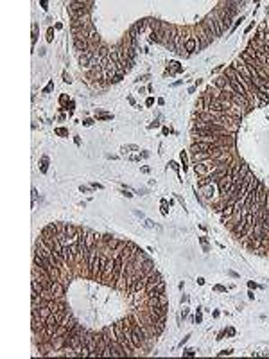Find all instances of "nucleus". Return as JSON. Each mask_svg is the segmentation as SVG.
Here are the masks:
<instances>
[{"mask_svg": "<svg viewBox=\"0 0 269 359\" xmlns=\"http://www.w3.org/2000/svg\"><path fill=\"white\" fill-rule=\"evenodd\" d=\"M196 322H197V323H201V322H203V316L199 314V312H197V316H196Z\"/></svg>", "mask_w": 269, "mask_h": 359, "instance_id": "26", "label": "nucleus"}, {"mask_svg": "<svg viewBox=\"0 0 269 359\" xmlns=\"http://www.w3.org/2000/svg\"><path fill=\"white\" fill-rule=\"evenodd\" d=\"M31 287H32V293H36V294H41L45 291V287H43V284L40 282L38 278H32L31 280Z\"/></svg>", "mask_w": 269, "mask_h": 359, "instance_id": "8", "label": "nucleus"}, {"mask_svg": "<svg viewBox=\"0 0 269 359\" xmlns=\"http://www.w3.org/2000/svg\"><path fill=\"white\" fill-rule=\"evenodd\" d=\"M187 302H189V296H187V294H183V296H181V303H187Z\"/></svg>", "mask_w": 269, "mask_h": 359, "instance_id": "27", "label": "nucleus"}, {"mask_svg": "<svg viewBox=\"0 0 269 359\" xmlns=\"http://www.w3.org/2000/svg\"><path fill=\"white\" fill-rule=\"evenodd\" d=\"M146 25H149V20H147V18H144V20H138L137 23H135V25H133V27H135V31H137V32L140 34V32L146 29Z\"/></svg>", "mask_w": 269, "mask_h": 359, "instance_id": "9", "label": "nucleus"}, {"mask_svg": "<svg viewBox=\"0 0 269 359\" xmlns=\"http://www.w3.org/2000/svg\"><path fill=\"white\" fill-rule=\"evenodd\" d=\"M36 199H38V190L36 189H32V207L36 205Z\"/></svg>", "mask_w": 269, "mask_h": 359, "instance_id": "18", "label": "nucleus"}, {"mask_svg": "<svg viewBox=\"0 0 269 359\" xmlns=\"http://www.w3.org/2000/svg\"><path fill=\"white\" fill-rule=\"evenodd\" d=\"M232 348H228V350H223V352H219V356H230V354H232Z\"/></svg>", "mask_w": 269, "mask_h": 359, "instance_id": "23", "label": "nucleus"}, {"mask_svg": "<svg viewBox=\"0 0 269 359\" xmlns=\"http://www.w3.org/2000/svg\"><path fill=\"white\" fill-rule=\"evenodd\" d=\"M88 190H90V189H88V187H84V185H81V192H88Z\"/></svg>", "mask_w": 269, "mask_h": 359, "instance_id": "33", "label": "nucleus"}, {"mask_svg": "<svg viewBox=\"0 0 269 359\" xmlns=\"http://www.w3.org/2000/svg\"><path fill=\"white\" fill-rule=\"evenodd\" d=\"M94 2H81V0H70L66 2V9H72V11H84V9H92Z\"/></svg>", "mask_w": 269, "mask_h": 359, "instance_id": "4", "label": "nucleus"}, {"mask_svg": "<svg viewBox=\"0 0 269 359\" xmlns=\"http://www.w3.org/2000/svg\"><path fill=\"white\" fill-rule=\"evenodd\" d=\"M215 291H226V287H223V286H215Z\"/></svg>", "mask_w": 269, "mask_h": 359, "instance_id": "31", "label": "nucleus"}, {"mask_svg": "<svg viewBox=\"0 0 269 359\" xmlns=\"http://www.w3.org/2000/svg\"><path fill=\"white\" fill-rule=\"evenodd\" d=\"M63 79H65V83H68V85L72 83V77H70V76H68L66 72H65V74H63Z\"/></svg>", "mask_w": 269, "mask_h": 359, "instance_id": "21", "label": "nucleus"}, {"mask_svg": "<svg viewBox=\"0 0 269 359\" xmlns=\"http://www.w3.org/2000/svg\"><path fill=\"white\" fill-rule=\"evenodd\" d=\"M201 25L204 27V31H206V34L210 36L212 40H215V38H221V36L224 34V23L221 22V18H219V14L215 13V11H212L206 18H204L203 22H201Z\"/></svg>", "mask_w": 269, "mask_h": 359, "instance_id": "1", "label": "nucleus"}, {"mask_svg": "<svg viewBox=\"0 0 269 359\" xmlns=\"http://www.w3.org/2000/svg\"><path fill=\"white\" fill-rule=\"evenodd\" d=\"M92 124H94V120H92V119H86V120H84V126H92Z\"/></svg>", "mask_w": 269, "mask_h": 359, "instance_id": "28", "label": "nucleus"}, {"mask_svg": "<svg viewBox=\"0 0 269 359\" xmlns=\"http://www.w3.org/2000/svg\"><path fill=\"white\" fill-rule=\"evenodd\" d=\"M47 164H49V158H47V156H43V158H41V165H40L41 172H47Z\"/></svg>", "mask_w": 269, "mask_h": 359, "instance_id": "13", "label": "nucleus"}, {"mask_svg": "<svg viewBox=\"0 0 269 359\" xmlns=\"http://www.w3.org/2000/svg\"><path fill=\"white\" fill-rule=\"evenodd\" d=\"M260 92L266 95V97H269V81H262L260 85Z\"/></svg>", "mask_w": 269, "mask_h": 359, "instance_id": "11", "label": "nucleus"}, {"mask_svg": "<svg viewBox=\"0 0 269 359\" xmlns=\"http://www.w3.org/2000/svg\"><path fill=\"white\" fill-rule=\"evenodd\" d=\"M92 187H94V189H102L101 183H92Z\"/></svg>", "mask_w": 269, "mask_h": 359, "instance_id": "32", "label": "nucleus"}, {"mask_svg": "<svg viewBox=\"0 0 269 359\" xmlns=\"http://www.w3.org/2000/svg\"><path fill=\"white\" fill-rule=\"evenodd\" d=\"M180 156H181V162H183V171H185V169H187V153H185V151H181V155H180Z\"/></svg>", "mask_w": 269, "mask_h": 359, "instance_id": "14", "label": "nucleus"}, {"mask_svg": "<svg viewBox=\"0 0 269 359\" xmlns=\"http://www.w3.org/2000/svg\"><path fill=\"white\" fill-rule=\"evenodd\" d=\"M183 354H185V356H194V354H196V350H194V348H187Z\"/></svg>", "mask_w": 269, "mask_h": 359, "instance_id": "20", "label": "nucleus"}, {"mask_svg": "<svg viewBox=\"0 0 269 359\" xmlns=\"http://www.w3.org/2000/svg\"><path fill=\"white\" fill-rule=\"evenodd\" d=\"M194 32H196V40H197V43H199V47H201V49L208 47V45L212 43V38L206 34V31H204V27L201 25V22L194 25Z\"/></svg>", "mask_w": 269, "mask_h": 359, "instance_id": "3", "label": "nucleus"}, {"mask_svg": "<svg viewBox=\"0 0 269 359\" xmlns=\"http://www.w3.org/2000/svg\"><path fill=\"white\" fill-rule=\"evenodd\" d=\"M199 243L204 246V244H206V237H199Z\"/></svg>", "mask_w": 269, "mask_h": 359, "instance_id": "30", "label": "nucleus"}, {"mask_svg": "<svg viewBox=\"0 0 269 359\" xmlns=\"http://www.w3.org/2000/svg\"><path fill=\"white\" fill-rule=\"evenodd\" d=\"M226 334H228V336H233V334H235V330H233V329H228V330H226Z\"/></svg>", "mask_w": 269, "mask_h": 359, "instance_id": "29", "label": "nucleus"}, {"mask_svg": "<svg viewBox=\"0 0 269 359\" xmlns=\"http://www.w3.org/2000/svg\"><path fill=\"white\" fill-rule=\"evenodd\" d=\"M197 284H199V286H203V284H204V278H201V277H199V278H197Z\"/></svg>", "mask_w": 269, "mask_h": 359, "instance_id": "34", "label": "nucleus"}, {"mask_svg": "<svg viewBox=\"0 0 269 359\" xmlns=\"http://www.w3.org/2000/svg\"><path fill=\"white\" fill-rule=\"evenodd\" d=\"M52 38H54V31H52V27L47 31V42H52Z\"/></svg>", "mask_w": 269, "mask_h": 359, "instance_id": "17", "label": "nucleus"}, {"mask_svg": "<svg viewBox=\"0 0 269 359\" xmlns=\"http://www.w3.org/2000/svg\"><path fill=\"white\" fill-rule=\"evenodd\" d=\"M122 77H124V74H122V72H118L115 77H113V81H111V83H118V81H122Z\"/></svg>", "mask_w": 269, "mask_h": 359, "instance_id": "15", "label": "nucleus"}, {"mask_svg": "<svg viewBox=\"0 0 269 359\" xmlns=\"http://www.w3.org/2000/svg\"><path fill=\"white\" fill-rule=\"evenodd\" d=\"M199 49H201V47H199V43H197L196 36H189L187 42H185V50H187L189 54H192V52H197Z\"/></svg>", "mask_w": 269, "mask_h": 359, "instance_id": "7", "label": "nucleus"}, {"mask_svg": "<svg viewBox=\"0 0 269 359\" xmlns=\"http://www.w3.org/2000/svg\"><path fill=\"white\" fill-rule=\"evenodd\" d=\"M189 337H190V334H189V336H185V337H183V339H181V343H180V347H183V345L187 343V341H189Z\"/></svg>", "mask_w": 269, "mask_h": 359, "instance_id": "25", "label": "nucleus"}, {"mask_svg": "<svg viewBox=\"0 0 269 359\" xmlns=\"http://www.w3.org/2000/svg\"><path fill=\"white\" fill-rule=\"evenodd\" d=\"M169 165H171V167H172L174 171H178V169H180V165L176 164V162H169Z\"/></svg>", "mask_w": 269, "mask_h": 359, "instance_id": "24", "label": "nucleus"}, {"mask_svg": "<svg viewBox=\"0 0 269 359\" xmlns=\"http://www.w3.org/2000/svg\"><path fill=\"white\" fill-rule=\"evenodd\" d=\"M45 325H58V322H56V318H54V312H52L47 320H45Z\"/></svg>", "mask_w": 269, "mask_h": 359, "instance_id": "12", "label": "nucleus"}, {"mask_svg": "<svg viewBox=\"0 0 269 359\" xmlns=\"http://www.w3.org/2000/svg\"><path fill=\"white\" fill-rule=\"evenodd\" d=\"M189 316V307H183L181 309V318H187Z\"/></svg>", "mask_w": 269, "mask_h": 359, "instance_id": "22", "label": "nucleus"}, {"mask_svg": "<svg viewBox=\"0 0 269 359\" xmlns=\"http://www.w3.org/2000/svg\"><path fill=\"white\" fill-rule=\"evenodd\" d=\"M144 226H147V228H156V224H153L151 219H146V221H144Z\"/></svg>", "mask_w": 269, "mask_h": 359, "instance_id": "16", "label": "nucleus"}, {"mask_svg": "<svg viewBox=\"0 0 269 359\" xmlns=\"http://www.w3.org/2000/svg\"><path fill=\"white\" fill-rule=\"evenodd\" d=\"M120 243H122V241H118V239H115V237H111L108 243H106V246H108L109 250H115V248H117V246H118Z\"/></svg>", "mask_w": 269, "mask_h": 359, "instance_id": "10", "label": "nucleus"}, {"mask_svg": "<svg viewBox=\"0 0 269 359\" xmlns=\"http://www.w3.org/2000/svg\"><path fill=\"white\" fill-rule=\"evenodd\" d=\"M52 294H54V298H63L65 296V284L61 282V280H56V282H52V287H50Z\"/></svg>", "mask_w": 269, "mask_h": 359, "instance_id": "5", "label": "nucleus"}, {"mask_svg": "<svg viewBox=\"0 0 269 359\" xmlns=\"http://www.w3.org/2000/svg\"><path fill=\"white\" fill-rule=\"evenodd\" d=\"M215 167H217V162H215V160H203V162H199V164L194 165V172H196L199 178H206V176H210L212 172L215 171Z\"/></svg>", "mask_w": 269, "mask_h": 359, "instance_id": "2", "label": "nucleus"}, {"mask_svg": "<svg viewBox=\"0 0 269 359\" xmlns=\"http://www.w3.org/2000/svg\"><path fill=\"white\" fill-rule=\"evenodd\" d=\"M56 133H58V135H68V131H66L65 128H58L56 129Z\"/></svg>", "mask_w": 269, "mask_h": 359, "instance_id": "19", "label": "nucleus"}, {"mask_svg": "<svg viewBox=\"0 0 269 359\" xmlns=\"http://www.w3.org/2000/svg\"><path fill=\"white\" fill-rule=\"evenodd\" d=\"M74 49L77 50L79 56H81V54H84V52L90 49V43H88L86 38H77V40H74Z\"/></svg>", "mask_w": 269, "mask_h": 359, "instance_id": "6", "label": "nucleus"}]
</instances>
